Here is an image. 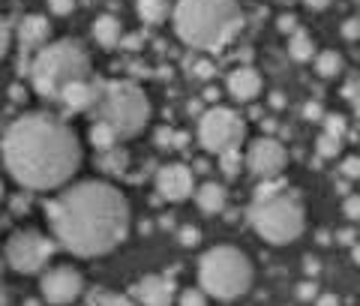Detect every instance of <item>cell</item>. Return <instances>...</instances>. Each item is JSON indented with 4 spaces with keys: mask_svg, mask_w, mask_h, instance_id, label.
<instances>
[{
    "mask_svg": "<svg viewBox=\"0 0 360 306\" xmlns=\"http://www.w3.org/2000/svg\"><path fill=\"white\" fill-rule=\"evenodd\" d=\"M96 306H135L127 294H99V303Z\"/></svg>",
    "mask_w": 360,
    "mask_h": 306,
    "instance_id": "cell-28",
    "label": "cell"
},
{
    "mask_svg": "<svg viewBox=\"0 0 360 306\" xmlns=\"http://www.w3.org/2000/svg\"><path fill=\"white\" fill-rule=\"evenodd\" d=\"M180 306H207V294L201 288H189L180 294Z\"/></svg>",
    "mask_w": 360,
    "mask_h": 306,
    "instance_id": "cell-26",
    "label": "cell"
},
{
    "mask_svg": "<svg viewBox=\"0 0 360 306\" xmlns=\"http://www.w3.org/2000/svg\"><path fill=\"white\" fill-rule=\"evenodd\" d=\"M139 15L148 25H160L172 15V0H139Z\"/></svg>",
    "mask_w": 360,
    "mask_h": 306,
    "instance_id": "cell-19",
    "label": "cell"
},
{
    "mask_svg": "<svg viewBox=\"0 0 360 306\" xmlns=\"http://www.w3.org/2000/svg\"><path fill=\"white\" fill-rule=\"evenodd\" d=\"M45 39H49V21H45L42 15H27L25 21H21V42L27 45H42Z\"/></svg>",
    "mask_w": 360,
    "mask_h": 306,
    "instance_id": "cell-17",
    "label": "cell"
},
{
    "mask_svg": "<svg viewBox=\"0 0 360 306\" xmlns=\"http://www.w3.org/2000/svg\"><path fill=\"white\" fill-rule=\"evenodd\" d=\"M198 286L207 298L238 300L252 286V264L238 246H213L198 262Z\"/></svg>",
    "mask_w": 360,
    "mask_h": 306,
    "instance_id": "cell-5",
    "label": "cell"
},
{
    "mask_svg": "<svg viewBox=\"0 0 360 306\" xmlns=\"http://www.w3.org/2000/svg\"><path fill=\"white\" fill-rule=\"evenodd\" d=\"M172 13L177 37L195 51H219L243 27L238 0H177Z\"/></svg>",
    "mask_w": 360,
    "mask_h": 306,
    "instance_id": "cell-3",
    "label": "cell"
},
{
    "mask_svg": "<svg viewBox=\"0 0 360 306\" xmlns=\"http://www.w3.org/2000/svg\"><path fill=\"white\" fill-rule=\"evenodd\" d=\"M96 117L115 129L117 139H132L148 127L150 102L132 82H96Z\"/></svg>",
    "mask_w": 360,
    "mask_h": 306,
    "instance_id": "cell-4",
    "label": "cell"
},
{
    "mask_svg": "<svg viewBox=\"0 0 360 306\" xmlns=\"http://www.w3.org/2000/svg\"><path fill=\"white\" fill-rule=\"evenodd\" d=\"M324 135L342 139V135H345V120H342V115H330L328 120H324Z\"/></svg>",
    "mask_w": 360,
    "mask_h": 306,
    "instance_id": "cell-27",
    "label": "cell"
},
{
    "mask_svg": "<svg viewBox=\"0 0 360 306\" xmlns=\"http://www.w3.org/2000/svg\"><path fill=\"white\" fill-rule=\"evenodd\" d=\"M319 306H340V300H336L333 294H321V298H319Z\"/></svg>",
    "mask_w": 360,
    "mask_h": 306,
    "instance_id": "cell-40",
    "label": "cell"
},
{
    "mask_svg": "<svg viewBox=\"0 0 360 306\" xmlns=\"http://www.w3.org/2000/svg\"><path fill=\"white\" fill-rule=\"evenodd\" d=\"M82 288H84V279L70 264L51 267L49 274L42 276V298L51 306H70L78 294H82Z\"/></svg>",
    "mask_w": 360,
    "mask_h": 306,
    "instance_id": "cell-10",
    "label": "cell"
},
{
    "mask_svg": "<svg viewBox=\"0 0 360 306\" xmlns=\"http://www.w3.org/2000/svg\"><path fill=\"white\" fill-rule=\"evenodd\" d=\"M246 165H250V172L255 177L270 180V177L283 174V168L288 165V153L276 139H258L246 151Z\"/></svg>",
    "mask_w": 360,
    "mask_h": 306,
    "instance_id": "cell-11",
    "label": "cell"
},
{
    "mask_svg": "<svg viewBox=\"0 0 360 306\" xmlns=\"http://www.w3.org/2000/svg\"><path fill=\"white\" fill-rule=\"evenodd\" d=\"M127 162H129V153L117 144L111 147V151H103V156H99V168L108 174H123L127 172Z\"/></svg>",
    "mask_w": 360,
    "mask_h": 306,
    "instance_id": "cell-20",
    "label": "cell"
},
{
    "mask_svg": "<svg viewBox=\"0 0 360 306\" xmlns=\"http://www.w3.org/2000/svg\"><path fill=\"white\" fill-rule=\"evenodd\" d=\"M243 135H246V127H243L240 115H234V111L225 106H213L198 120V141L210 153L238 151Z\"/></svg>",
    "mask_w": 360,
    "mask_h": 306,
    "instance_id": "cell-8",
    "label": "cell"
},
{
    "mask_svg": "<svg viewBox=\"0 0 360 306\" xmlns=\"http://www.w3.org/2000/svg\"><path fill=\"white\" fill-rule=\"evenodd\" d=\"M342 37H345V39H352V42H354V39L360 37V27H357V18H348V21H345V25H342Z\"/></svg>",
    "mask_w": 360,
    "mask_h": 306,
    "instance_id": "cell-31",
    "label": "cell"
},
{
    "mask_svg": "<svg viewBox=\"0 0 360 306\" xmlns=\"http://www.w3.org/2000/svg\"><path fill=\"white\" fill-rule=\"evenodd\" d=\"M94 37L103 49H115V45H120V39H123V27L115 15H99L96 25H94Z\"/></svg>",
    "mask_w": 360,
    "mask_h": 306,
    "instance_id": "cell-16",
    "label": "cell"
},
{
    "mask_svg": "<svg viewBox=\"0 0 360 306\" xmlns=\"http://www.w3.org/2000/svg\"><path fill=\"white\" fill-rule=\"evenodd\" d=\"M90 70V58L84 49L72 39H60L54 45H45L37 54V60L30 66V82L37 87V94L54 99L70 82H84Z\"/></svg>",
    "mask_w": 360,
    "mask_h": 306,
    "instance_id": "cell-6",
    "label": "cell"
},
{
    "mask_svg": "<svg viewBox=\"0 0 360 306\" xmlns=\"http://www.w3.org/2000/svg\"><path fill=\"white\" fill-rule=\"evenodd\" d=\"M9 51V27H6V21L0 18V58Z\"/></svg>",
    "mask_w": 360,
    "mask_h": 306,
    "instance_id": "cell-32",
    "label": "cell"
},
{
    "mask_svg": "<svg viewBox=\"0 0 360 306\" xmlns=\"http://www.w3.org/2000/svg\"><path fill=\"white\" fill-rule=\"evenodd\" d=\"M139 303L141 306H172L174 286L165 276H144L139 282Z\"/></svg>",
    "mask_w": 360,
    "mask_h": 306,
    "instance_id": "cell-13",
    "label": "cell"
},
{
    "mask_svg": "<svg viewBox=\"0 0 360 306\" xmlns=\"http://www.w3.org/2000/svg\"><path fill=\"white\" fill-rule=\"evenodd\" d=\"M250 222L258 231V237H264L267 243L285 246L303 234V225H307L303 201L285 189H279L267 198H255L252 210H250Z\"/></svg>",
    "mask_w": 360,
    "mask_h": 306,
    "instance_id": "cell-7",
    "label": "cell"
},
{
    "mask_svg": "<svg viewBox=\"0 0 360 306\" xmlns=\"http://www.w3.org/2000/svg\"><path fill=\"white\" fill-rule=\"evenodd\" d=\"M279 27H283V30H295V18L283 15V18H279Z\"/></svg>",
    "mask_w": 360,
    "mask_h": 306,
    "instance_id": "cell-41",
    "label": "cell"
},
{
    "mask_svg": "<svg viewBox=\"0 0 360 306\" xmlns=\"http://www.w3.org/2000/svg\"><path fill=\"white\" fill-rule=\"evenodd\" d=\"M195 75H198V78H210V75H213V66H210V63H198V66H195Z\"/></svg>",
    "mask_w": 360,
    "mask_h": 306,
    "instance_id": "cell-38",
    "label": "cell"
},
{
    "mask_svg": "<svg viewBox=\"0 0 360 306\" xmlns=\"http://www.w3.org/2000/svg\"><path fill=\"white\" fill-rule=\"evenodd\" d=\"M198 208L205 213H219L225 208V189L219 184H205L198 189Z\"/></svg>",
    "mask_w": 360,
    "mask_h": 306,
    "instance_id": "cell-18",
    "label": "cell"
},
{
    "mask_svg": "<svg viewBox=\"0 0 360 306\" xmlns=\"http://www.w3.org/2000/svg\"><path fill=\"white\" fill-rule=\"evenodd\" d=\"M229 94L238 102H252L262 94V75H258L252 66H238V70L229 75Z\"/></svg>",
    "mask_w": 360,
    "mask_h": 306,
    "instance_id": "cell-14",
    "label": "cell"
},
{
    "mask_svg": "<svg viewBox=\"0 0 360 306\" xmlns=\"http://www.w3.org/2000/svg\"><path fill=\"white\" fill-rule=\"evenodd\" d=\"M156 186H160V196L165 201H184L193 196V189H195V177L193 172H189L186 165H162L160 168V174H156Z\"/></svg>",
    "mask_w": 360,
    "mask_h": 306,
    "instance_id": "cell-12",
    "label": "cell"
},
{
    "mask_svg": "<svg viewBox=\"0 0 360 306\" xmlns=\"http://www.w3.org/2000/svg\"><path fill=\"white\" fill-rule=\"evenodd\" d=\"M340 70H342V58L336 51H324V54H319V60H315V72L321 78H333Z\"/></svg>",
    "mask_w": 360,
    "mask_h": 306,
    "instance_id": "cell-23",
    "label": "cell"
},
{
    "mask_svg": "<svg viewBox=\"0 0 360 306\" xmlns=\"http://www.w3.org/2000/svg\"><path fill=\"white\" fill-rule=\"evenodd\" d=\"M156 139H160L162 147H168V144H172V139H174V132L172 129H160V132H156Z\"/></svg>",
    "mask_w": 360,
    "mask_h": 306,
    "instance_id": "cell-37",
    "label": "cell"
},
{
    "mask_svg": "<svg viewBox=\"0 0 360 306\" xmlns=\"http://www.w3.org/2000/svg\"><path fill=\"white\" fill-rule=\"evenodd\" d=\"M45 210L60 246L82 258L111 253L129 231L127 198L103 180H84L63 189Z\"/></svg>",
    "mask_w": 360,
    "mask_h": 306,
    "instance_id": "cell-1",
    "label": "cell"
},
{
    "mask_svg": "<svg viewBox=\"0 0 360 306\" xmlns=\"http://www.w3.org/2000/svg\"><path fill=\"white\" fill-rule=\"evenodd\" d=\"M54 243L39 231H18L13 241L6 243V262L15 274H37L51 258Z\"/></svg>",
    "mask_w": 360,
    "mask_h": 306,
    "instance_id": "cell-9",
    "label": "cell"
},
{
    "mask_svg": "<svg viewBox=\"0 0 360 306\" xmlns=\"http://www.w3.org/2000/svg\"><path fill=\"white\" fill-rule=\"evenodd\" d=\"M345 213H348L352 219H357V217H360V201H357V196H352V198L345 201Z\"/></svg>",
    "mask_w": 360,
    "mask_h": 306,
    "instance_id": "cell-36",
    "label": "cell"
},
{
    "mask_svg": "<svg viewBox=\"0 0 360 306\" xmlns=\"http://www.w3.org/2000/svg\"><path fill=\"white\" fill-rule=\"evenodd\" d=\"M0 196H4V186H0Z\"/></svg>",
    "mask_w": 360,
    "mask_h": 306,
    "instance_id": "cell-45",
    "label": "cell"
},
{
    "mask_svg": "<svg viewBox=\"0 0 360 306\" xmlns=\"http://www.w3.org/2000/svg\"><path fill=\"white\" fill-rule=\"evenodd\" d=\"M340 151H342L340 139H333V135H321V139H319V153L321 156H328V160H330V156H340Z\"/></svg>",
    "mask_w": 360,
    "mask_h": 306,
    "instance_id": "cell-25",
    "label": "cell"
},
{
    "mask_svg": "<svg viewBox=\"0 0 360 306\" xmlns=\"http://www.w3.org/2000/svg\"><path fill=\"white\" fill-rule=\"evenodd\" d=\"M360 162H357V156H352V160H345L342 162V174H348V177H357L360 174V168H357Z\"/></svg>",
    "mask_w": 360,
    "mask_h": 306,
    "instance_id": "cell-34",
    "label": "cell"
},
{
    "mask_svg": "<svg viewBox=\"0 0 360 306\" xmlns=\"http://www.w3.org/2000/svg\"><path fill=\"white\" fill-rule=\"evenodd\" d=\"M63 99V106L66 108H72V111H84V108H94V99H96V84H90L87 78L84 82H70L60 94Z\"/></svg>",
    "mask_w": 360,
    "mask_h": 306,
    "instance_id": "cell-15",
    "label": "cell"
},
{
    "mask_svg": "<svg viewBox=\"0 0 360 306\" xmlns=\"http://www.w3.org/2000/svg\"><path fill=\"white\" fill-rule=\"evenodd\" d=\"M303 4H307L309 9H328V6L333 4V0H303Z\"/></svg>",
    "mask_w": 360,
    "mask_h": 306,
    "instance_id": "cell-39",
    "label": "cell"
},
{
    "mask_svg": "<svg viewBox=\"0 0 360 306\" xmlns=\"http://www.w3.org/2000/svg\"><path fill=\"white\" fill-rule=\"evenodd\" d=\"M288 51H291V58L300 60V63H303V60H309L312 54H315L312 39H309L303 30H295V33H291V45H288Z\"/></svg>",
    "mask_w": 360,
    "mask_h": 306,
    "instance_id": "cell-22",
    "label": "cell"
},
{
    "mask_svg": "<svg viewBox=\"0 0 360 306\" xmlns=\"http://www.w3.org/2000/svg\"><path fill=\"white\" fill-rule=\"evenodd\" d=\"M240 165H243V160H240V153H238V151H225V153H219V168H222V174H225V177H238V174H240Z\"/></svg>",
    "mask_w": 360,
    "mask_h": 306,
    "instance_id": "cell-24",
    "label": "cell"
},
{
    "mask_svg": "<svg viewBox=\"0 0 360 306\" xmlns=\"http://www.w3.org/2000/svg\"><path fill=\"white\" fill-rule=\"evenodd\" d=\"M72 6H75V0H51V13H58V15H70Z\"/></svg>",
    "mask_w": 360,
    "mask_h": 306,
    "instance_id": "cell-30",
    "label": "cell"
},
{
    "mask_svg": "<svg viewBox=\"0 0 360 306\" xmlns=\"http://www.w3.org/2000/svg\"><path fill=\"white\" fill-rule=\"evenodd\" d=\"M180 243H184V246H195L198 243V229H193V225L180 229Z\"/></svg>",
    "mask_w": 360,
    "mask_h": 306,
    "instance_id": "cell-29",
    "label": "cell"
},
{
    "mask_svg": "<svg viewBox=\"0 0 360 306\" xmlns=\"http://www.w3.org/2000/svg\"><path fill=\"white\" fill-rule=\"evenodd\" d=\"M4 162L25 189H58L78 162L82 147L75 132L51 115H25L4 132Z\"/></svg>",
    "mask_w": 360,
    "mask_h": 306,
    "instance_id": "cell-2",
    "label": "cell"
},
{
    "mask_svg": "<svg viewBox=\"0 0 360 306\" xmlns=\"http://www.w3.org/2000/svg\"><path fill=\"white\" fill-rule=\"evenodd\" d=\"M315 294H319V291H315V286H312V282H303V286L297 288V298H300V300H312Z\"/></svg>",
    "mask_w": 360,
    "mask_h": 306,
    "instance_id": "cell-35",
    "label": "cell"
},
{
    "mask_svg": "<svg viewBox=\"0 0 360 306\" xmlns=\"http://www.w3.org/2000/svg\"><path fill=\"white\" fill-rule=\"evenodd\" d=\"M342 96H345V99H352V106L357 108V78H352V82L342 87Z\"/></svg>",
    "mask_w": 360,
    "mask_h": 306,
    "instance_id": "cell-33",
    "label": "cell"
},
{
    "mask_svg": "<svg viewBox=\"0 0 360 306\" xmlns=\"http://www.w3.org/2000/svg\"><path fill=\"white\" fill-rule=\"evenodd\" d=\"M0 306H9V298H6V291H4V286H0Z\"/></svg>",
    "mask_w": 360,
    "mask_h": 306,
    "instance_id": "cell-44",
    "label": "cell"
},
{
    "mask_svg": "<svg viewBox=\"0 0 360 306\" xmlns=\"http://www.w3.org/2000/svg\"><path fill=\"white\" fill-rule=\"evenodd\" d=\"M127 42V49H139V37H129V39H123Z\"/></svg>",
    "mask_w": 360,
    "mask_h": 306,
    "instance_id": "cell-43",
    "label": "cell"
},
{
    "mask_svg": "<svg viewBox=\"0 0 360 306\" xmlns=\"http://www.w3.org/2000/svg\"><path fill=\"white\" fill-rule=\"evenodd\" d=\"M307 117H309V120H319V117H321V108H319V106H307Z\"/></svg>",
    "mask_w": 360,
    "mask_h": 306,
    "instance_id": "cell-42",
    "label": "cell"
},
{
    "mask_svg": "<svg viewBox=\"0 0 360 306\" xmlns=\"http://www.w3.org/2000/svg\"><path fill=\"white\" fill-rule=\"evenodd\" d=\"M90 141H94V147L103 153V151H111V147L117 144V135H115V129H111L108 123L96 120L94 127H90Z\"/></svg>",
    "mask_w": 360,
    "mask_h": 306,
    "instance_id": "cell-21",
    "label": "cell"
}]
</instances>
